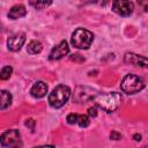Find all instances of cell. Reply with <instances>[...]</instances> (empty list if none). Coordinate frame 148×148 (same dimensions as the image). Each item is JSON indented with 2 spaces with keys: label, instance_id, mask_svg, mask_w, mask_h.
<instances>
[{
  "label": "cell",
  "instance_id": "2",
  "mask_svg": "<svg viewBox=\"0 0 148 148\" xmlns=\"http://www.w3.org/2000/svg\"><path fill=\"white\" fill-rule=\"evenodd\" d=\"M69 96H71L69 87L65 84H59L49 94V98H47L49 104L54 109H59L66 104Z\"/></svg>",
  "mask_w": 148,
  "mask_h": 148
},
{
  "label": "cell",
  "instance_id": "23",
  "mask_svg": "<svg viewBox=\"0 0 148 148\" xmlns=\"http://www.w3.org/2000/svg\"><path fill=\"white\" fill-rule=\"evenodd\" d=\"M133 138H134L135 141H140V140H141V135H140V134H135Z\"/></svg>",
  "mask_w": 148,
  "mask_h": 148
},
{
  "label": "cell",
  "instance_id": "22",
  "mask_svg": "<svg viewBox=\"0 0 148 148\" xmlns=\"http://www.w3.org/2000/svg\"><path fill=\"white\" fill-rule=\"evenodd\" d=\"M35 148H54L53 146H50V145H45V146H38V147H35Z\"/></svg>",
  "mask_w": 148,
  "mask_h": 148
},
{
  "label": "cell",
  "instance_id": "6",
  "mask_svg": "<svg viewBox=\"0 0 148 148\" xmlns=\"http://www.w3.org/2000/svg\"><path fill=\"white\" fill-rule=\"evenodd\" d=\"M25 39H27V36L22 31L10 35L8 37V39H7V47H8V50L13 51V52H16V51L21 50V47L25 43Z\"/></svg>",
  "mask_w": 148,
  "mask_h": 148
},
{
  "label": "cell",
  "instance_id": "16",
  "mask_svg": "<svg viewBox=\"0 0 148 148\" xmlns=\"http://www.w3.org/2000/svg\"><path fill=\"white\" fill-rule=\"evenodd\" d=\"M13 73V68L10 66H5L0 71V80H8Z\"/></svg>",
  "mask_w": 148,
  "mask_h": 148
},
{
  "label": "cell",
  "instance_id": "3",
  "mask_svg": "<svg viewBox=\"0 0 148 148\" xmlns=\"http://www.w3.org/2000/svg\"><path fill=\"white\" fill-rule=\"evenodd\" d=\"M94 40V35L91 31L83 29V28H79L76 29L71 37V43L74 47L76 49H81V50H87L89 49V46L91 45Z\"/></svg>",
  "mask_w": 148,
  "mask_h": 148
},
{
  "label": "cell",
  "instance_id": "11",
  "mask_svg": "<svg viewBox=\"0 0 148 148\" xmlns=\"http://www.w3.org/2000/svg\"><path fill=\"white\" fill-rule=\"evenodd\" d=\"M47 92V84L43 81H37L32 84L30 89V94L35 98H43Z\"/></svg>",
  "mask_w": 148,
  "mask_h": 148
},
{
  "label": "cell",
  "instance_id": "20",
  "mask_svg": "<svg viewBox=\"0 0 148 148\" xmlns=\"http://www.w3.org/2000/svg\"><path fill=\"white\" fill-rule=\"evenodd\" d=\"M110 138H111L112 140H119V139L121 138V134L118 133L117 131H112V132L110 133Z\"/></svg>",
  "mask_w": 148,
  "mask_h": 148
},
{
  "label": "cell",
  "instance_id": "8",
  "mask_svg": "<svg viewBox=\"0 0 148 148\" xmlns=\"http://www.w3.org/2000/svg\"><path fill=\"white\" fill-rule=\"evenodd\" d=\"M95 97V91L88 87H77L74 92L73 99L77 103H86Z\"/></svg>",
  "mask_w": 148,
  "mask_h": 148
},
{
  "label": "cell",
  "instance_id": "4",
  "mask_svg": "<svg viewBox=\"0 0 148 148\" xmlns=\"http://www.w3.org/2000/svg\"><path fill=\"white\" fill-rule=\"evenodd\" d=\"M120 88L124 92L132 95V94H135V92H139L140 90H142L145 88V82L138 75L127 74L123 79V81L120 83Z\"/></svg>",
  "mask_w": 148,
  "mask_h": 148
},
{
  "label": "cell",
  "instance_id": "9",
  "mask_svg": "<svg viewBox=\"0 0 148 148\" xmlns=\"http://www.w3.org/2000/svg\"><path fill=\"white\" fill-rule=\"evenodd\" d=\"M69 52V46L67 44L66 40H61L58 45H56L51 52H50V59L51 60H58V59H61L62 57H65L66 54H68Z\"/></svg>",
  "mask_w": 148,
  "mask_h": 148
},
{
  "label": "cell",
  "instance_id": "1",
  "mask_svg": "<svg viewBox=\"0 0 148 148\" xmlns=\"http://www.w3.org/2000/svg\"><path fill=\"white\" fill-rule=\"evenodd\" d=\"M94 101L98 108L104 110L105 112H113L118 109L121 96L119 92L112 91V92H105V94H98L94 97Z\"/></svg>",
  "mask_w": 148,
  "mask_h": 148
},
{
  "label": "cell",
  "instance_id": "7",
  "mask_svg": "<svg viewBox=\"0 0 148 148\" xmlns=\"http://www.w3.org/2000/svg\"><path fill=\"white\" fill-rule=\"evenodd\" d=\"M133 9H134V5L131 1L118 0L112 2V10L120 16H124V17L130 16L133 13Z\"/></svg>",
  "mask_w": 148,
  "mask_h": 148
},
{
  "label": "cell",
  "instance_id": "18",
  "mask_svg": "<svg viewBox=\"0 0 148 148\" xmlns=\"http://www.w3.org/2000/svg\"><path fill=\"white\" fill-rule=\"evenodd\" d=\"M66 120H67L68 124L73 125V124H75L76 120H77V114H76V113H69V114L66 117Z\"/></svg>",
  "mask_w": 148,
  "mask_h": 148
},
{
  "label": "cell",
  "instance_id": "10",
  "mask_svg": "<svg viewBox=\"0 0 148 148\" xmlns=\"http://www.w3.org/2000/svg\"><path fill=\"white\" fill-rule=\"evenodd\" d=\"M124 61L126 64L130 65H134V66H141V67H146L147 66V58L143 56H139L132 52H127L124 56Z\"/></svg>",
  "mask_w": 148,
  "mask_h": 148
},
{
  "label": "cell",
  "instance_id": "13",
  "mask_svg": "<svg viewBox=\"0 0 148 148\" xmlns=\"http://www.w3.org/2000/svg\"><path fill=\"white\" fill-rule=\"evenodd\" d=\"M12 104V94L7 90H0V110L7 109Z\"/></svg>",
  "mask_w": 148,
  "mask_h": 148
},
{
  "label": "cell",
  "instance_id": "19",
  "mask_svg": "<svg viewBox=\"0 0 148 148\" xmlns=\"http://www.w3.org/2000/svg\"><path fill=\"white\" fill-rule=\"evenodd\" d=\"M88 114L90 117H96L97 116V108L96 106H91L88 109Z\"/></svg>",
  "mask_w": 148,
  "mask_h": 148
},
{
  "label": "cell",
  "instance_id": "14",
  "mask_svg": "<svg viewBox=\"0 0 148 148\" xmlns=\"http://www.w3.org/2000/svg\"><path fill=\"white\" fill-rule=\"evenodd\" d=\"M42 50H43V44L38 40H31L27 46V51L30 54H38L42 52Z\"/></svg>",
  "mask_w": 148,
  "mask_h": 148
},
{
  "label": "cell",
  "instance_id": "5",
  "mask_svg": "<svg viewBox=\"0 0 148 148\" xmlns=\"http://www.w3.org/2000/svg\"><path fill=\"white\" fill-rule=\"evenodd\" d=\"M0 143L6 148H22L23 142L17 130H8L0 135Z\"/></svg>",
  "mask_w": 148,
  "mask_h": 148
},
{
  "label": "cell",
  "instance_id": "17",
  "mask_svg": "<svg viewBox=\"0 0 148 148\" xmlns=\"http://www.w3.org/2000/svg\"><path fill=\"white\" fill-rule=\"evenodd\" d=\"M52 2L51 1H30L29 5H31L32 7H35L36 9H43L46 8L47 6H50Z\"/></svg>",
  "mask_w": 148,
  "mask_h": 148
},
{
  "label": "cell",
  "instance_id": "12",
  "mask_svg": "<svg viewBox=\"0 0 148 148\" xmlns=\"http://www.w3.org/2000/svg\"><path fill=\"white\" fill-rule=\"evenodd\" d=\"M25 14H27V9L23 5H15L8 12V17L12 20H16V18L25 16Z\"/></svg>",
  "mask_w": 148,
  "mask_h": 148
},
{
  "label": "cell",
  "instance_id": "15",
  "mask_svg": "<svg viewBox=\"0 0 148 148\" xmlns=\"http://www.w3.org/2000/svg\"><path fill=\"white\" fill-rule=\"evenodd\" d=\"M76 123L79 124L80 127H87V126H89L90 120H89V117L87 114H77Z\"/></svg>",
  "mask_w": 148,
  "mask_h": 148
},
{
  "label": "cell",
  "instance_id": "21",
  "mask_svg": "<svg viewBox=\"0 0 148 148\" xmlns=\"http://www.w3.org/2000/svg\"><path fill=\"white\" fill-rule=\"evenodd\" d=\"M25 126H27V127H29V128L32 131V130H34V126H35V120H34V119H31V118H30V119H28V120L25 121Z\"/></svg>",
  "mask_w": 148,
  "mask_h": 148
}]
</instances>
